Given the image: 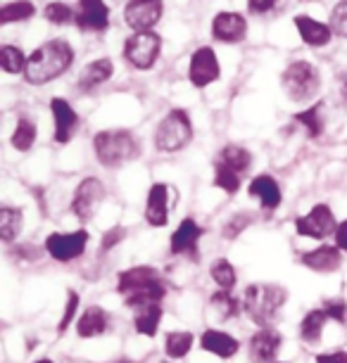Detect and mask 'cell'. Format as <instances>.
I'll use <instances>...</instances> for the list:
<instances>
[{"label": "cell", "mask_w": 347, "mask_h": 363, "mask_svg": "<svg viewBox=\"0 0 347 363\" xmlns=\"http://www.w3.org/2000/svg\"><path fill=\"white\" fill-rule=\"evenodd\" d=\"M74 62V50L72 45L62 38L45 40L43 45H38L36 50L29 55V65H26L24 79L31 86H43L48 81L62 77Z\"/></svg>", "instance_id": "obj_1"}, {"label": "cell", "mask_w": 347, "mask_h": 363, "mask_svg": "<svg viewBox=\"0 0 347 363\" xmlns=\"http://www.w3.org/2000/svg\"><path fill=\"white\" fill-rule=\"evenodd\" d=\"M117 290L124 297V304L136 306V309H143L148 304H160L167 294L165 280L150 266H133L128 271H121Z\"/></svg>", "instance_id": "obj_2"}, {"label": "cell", "mask_w": 347, "mask_h": 363, "mask_svg": "<svg viewBox=\"0 0 347 363\" xmlns=\"http://www.w3.org/2000/svg\"><path fill=\"white\" fill-rule=\"evenodd\" d=\"M95 157L107 169H117L121 164L141 157V143L138 138L126 131V128H110V131H100L93 138Z\"/></svg>", "instance_id": "obj_3"}, {"label": "cell", "mask_w": 347, "mask_h": 363, "mask_svg": "<svg viewBox=\"0 0 347 363\" xmlns=\"http://www.w3.org/2000/svg\"><path fill=\"white\" fill-rule=\"evenodd\" d=\"M288 301V292L278 285H250L245 290V311L248 316L255 320L257 325L262 328H269L271 320L276 318V313L281 311V306Z\"/></svg>", "instance_id": "obj_4"}, {"label": "cell", "mask_w": 347, "mask_h": 363, "mask_svg": "<svg viewBox=\"0 0 347 363\" xmlns=\"http://www.w3.org/2000/svg\"><path fill=\"white\" fill-rule=\"evenodd\" d=\"M193 140V121L186 109H172L165 119L160 121L158 133H155V147L160 152H181L188 143Z\"/></svg>", "instance_id": "obj_5"}, {"label": "cell", "mask_w": 347, "mask_h": 363, "mask_svg": "<svg viewBox=\"0 0 347 363\" xmlns=\"http://www.w3.org/2000/svg\"><path fill=\"white\" fill-rule=\"evenodd\" d=\"M319 69L307 60H295L285 67L283 77H281V84L288 93L290 100L295 102H307L316 95L319 91Z\"/></svg>", "instance_id": "obj_6"}, {"label": "cell", "mask_w": 347, "mask_h": 363, "mask_svg": "<svg viewBox=\"0 0 347 363\" xmlns=\"http://www.w3.org/2000/svg\"><path fill=\"white\" fill-rule=\"evenodd\" d=\"M162 50V38L155 31H138L124 43V57L133 69H153Z\"/></svg>", "instance_id": "obj_7"}, {"label": "cell", "mask_w": 347, "mask_h": 363, "mask_svg": "<svg viewBox=\"0 0 347 363\" xmlns=\"http://www.w3.org/2000/svg\"><path fill=\"white\" fill-rule=\"evenodd\" d=\"M103 200H105V186L98 181V178L88 176L79 183L77 190H74L72 211L81 218V221H88V218H93V214L98 211Z\"/></svg>", "instance_id": "obj_8"}, {"label": "cell", "mask_w": 347, "mask_h": 363, "mask_svg": "<svg viewBox=\"0 0 347 363\" xmlns=\"http://www.w3.org/2000/svg\"><path fill=\"white\" fill-rule=\"evenodd\" d=\"M88 245V233L86 230H74V233H53L45 240V250L55 262H72V259L81 257L86 252Z\"/></svg>", "instance_id": "obj_9"}, {"label": "cell", "mask_w": 347, "mask_h": 363, "mask_svg": "<svg viewBox=\"0 0 347 363\" xmlns=\"http://www.w3.org/2000/svg\"><path fill=\"white\" fill-rule=\"evenodd\" d=\"M165 3L162 0H128L124 8V22L131 29L138 31H153L155 24L162 19Z\"/></svg>", "instance_id": "obj_10"}, {"label": "cell", "mask_w": 347, "mask_h": 363, "mask_svg": "<svg viewBox=\"0 0 347 363\" xmlns=\"http://www.w3.org/2000/svg\"><path fill=\"white\" fill-rule=\"evenodd\" d=\"M336 216L329 204H314V209L309 211L307 216H300L295 221V230L304 238H314V240H324L329 238L331 233L336 235Z\"/></svg>", "instance_id": "obj_11"}, {"label": "cell", "mask_w": 347, "mask_h": 363, "mask_svg": "<svg viewBox=\"0 0 347 363\" xmlns=\"http://www.w3.org/2000/svg\"><path fill=\"white\" fill-rule=\"evenodd\" d=\"M221 74V67H219V60H216L214 50L209 45H202L197 48L190 57V67H188V79L190 84L195 88H205L209 84H214Z\"/></svg>", "instance_id": "obj_12"}, {"label": "cell", "mask_w": 347, "mask_h": 363, "mask_svg": "<svg viewBox=\"0 0 347 363\" xmlns=\"http://www.w3.org/2000/svg\"><path fill=\"white\" fill-rule=\"evenodd\" d=\"M74 22L81 31H105L110 26V8L105 0H79Z\"/></svg>", "instance_id": "obj_13"}, {"label": "cell", "mask_w": 347, "mask_h": 363, "mask_svg": "<svg viewBox=\"0 0 347 363\" xmlns=\"http://www.w3.org/2000/svg\"><path fill=\"white\" fill-rule=\"evenodd\" d=\"M212 36L221 43H241L248 36V19L241 12H219L212 19Z\"/></svg>", "instance_id": "obj_14"}, {"label": "cell", "mask_w": 347, "mask_h": 363, "mask_svg": "<svg viewBox=\"0 0 347 363\" xmlns=\"http://www.w3.org/2000/svg\"><path fill=\"white\" fill-rule=\"evenodd\" d=\"M167 218H169V186L167 183H155L145 200V221L148 225L162 228V225H167Z\"/></svg>", "instance_id": "obj_15"}, {"label": "cell", "mask_w": 347, "mask_h": 363, "mask_svg": "<svg viewBox=\"0 0 347 363\" xmlns=\"http://www.w3.org/2000/svg\"><path fill=\"white\" fill-rule=\"evenodd\" d=\"M53 119H55V140L57 143H70L74 131L79 126V116L72 109V105L65 98H53L50 100Z\"/></svg>", "instance_id": "obj_16"}, {"label": "cell", "mask_w": 347, "mask_h": 363, "mask_svg": "<svg viewBox=\"0 0 347 363\" xmlns=\"http://www.w3.org/2000/svg\"><path fill=\"white\" fill-rule=\"evenodd\" d=\"M202 235V228L197 225L193 218H183L179 228L172 235V255H183V257H195L197 255V240Z\"/></svg>", "instance_id": "obj_17"}, {"label": "cell", "mask_w": 347, "mask_h": 363, "mask_svg": "<svg viewBox=\"0 0 347 363\" xmlns=\"http://www.w3.org/2000/svg\"><path fill=\"white\" fill-rule=\"evenodd\" d=\"M278 349H281V335L274 328H262L250 340V354H253V359L257 363H271L276 359Z\"/></svg>", "instance_id": "obj_18"}, {"label": "cell", "mask_w": 347, "mask_h": 363, "mask_svg": "<svg viewBox=\"0 0 347 363\" xmlns=\"http://www.w3.org/2000/svg\"><path fill=\"white\" fill-rule=\"evenodd\" d=\"M295 26H297V33H300V38L307 45H312V48L329 45L331 38H333V29H331V26L324 24V22H316V19H312L309 15H297L295 17Z\"/></svg>", "instance_id": "obj_19"}, {"label": "cell", "mask_w": 347, "mask_h": 363, "mask_svg": "<svg viewBox=\"0 0 347 363\" xmlns=\"http://www.w3.org/2000/svg\"><path fill=\"white\" fill-rule=\"evenodd\" d=\"M250 195L262 202L264 211H276L278 204H281V200H283L281 186L276 183L274 176H267V174L253 178V183H250Z\"/></svg>", "instance_id": "obj_20"}, {"label": "cell", "mask_w": 347, "mask_h": 363, "mask_svg": "<svg viewBox=\"0 0 347 363\" xmlns=\"http://www.w3.org/2000/svg\"><path fill=\"white\" fill-rule=\"evenodd\" d=\"M340 262H343V259H340V250L331 247V245H321V247H316L312 252H304V255L300 257V264H304L307 269L319 271V273L338 271Z\"/></svg>", "instance_id": "obj_21"}, {"label": "cell", "mask_w": 347, "mask_h": 363, "mask_svg": "<svg viewBox=\"0 0 347 363\" xmlns=\"http://www.w3.org/2000/svg\"><path fill=\"white\" fill-rule=\"evenodd\" d=\"M200 345L205 352L219 356V359H231V356H236L238 349H241L233 335L221 333V330H205L200 337Z\"/></svg>", "instance_id": "obj_22"}, {"label": "cell", "mask_w": 347, "mask_h": 363, "mask_svg": "<svg viewBox=\"0 0 347 363\" xmlns=\"http://www.w3.org/2000/svg\"><path fill=\"white\" fill-rule=\"evenodd\" d=\"M112 72H114L112 60H107V57L95 60V62L86 65L84 69H81V74H79V88H81V91H93V88L103 86L105 81H110Z\"/></svg>", "instance_id": "obj_23"}, {"label": "cell", "mask_w": 347, "mask_h": 363, "mask_svg": "<svg viewBox=\"0 0 347 363\" xmlns=\"http://www.w3.org/2000/svg\"><path fill=\"white\" fill-rule=\"evenodd\" d=\"M107 325H110V318H107L105 309H100V306H88V309L81 313V318L77 323V333H79V337L91 340V337L103 335L107 330Z\"/></svg>", "instance_id": "obj_24"}, {"label": "cell", "mask_w": 347, "mask_h": 363, "mask_svg": "<svg viewBox=\"0 0 347 363\" xmlns=\"http://www.w3.org/2000/svg\"><path fill=\"white\" fill-rule=\"evenodd\" d=\"M22 209H15L10 204L0 209V238H3V242H15V238L22 230Z\"/></svg>", "instance_id": "obj_25"}, {"label": "cell", "mask_w": 347, "mask_h": 363, "mask_svg": "<svg viewBox=\"0 0 347 363\" xmlns=\"http://www.w3.org/2000/svg\"><path fill=\"white\" fill-rule=\"evenodd\" d=\"M162 323V306L160 304H148L138 309V316H136V330L145 337H155L158 328Z\"/></svg>", "instance_id": "obj_26"}, {"label": "cell", "mask_w": 347, "mask_h": 363, "mask_svg": "<svg viewBox=\"0 0 347 363\" xmlns=\"http://www.w3.org/2000/svg\"><path fill=\"white\" fill-rule=\"evenodd\" d=\"M326 311L324 309H312L307 316L302 318L300 323V337L307 342V345H316L319 337H321V330L326 325Z\"/></svg>", "instance_id": "obj_27"}, {"label": "cell", "mask_w": 347, "mask_h": 363, "mask_svg": "<svg viewBox=\"0 0 347 363\" xmlns=\"http://www.w3.org/2000/svg\"><path fill=\"white\" fill-rule=\"evenodd\" d=\"M219 162H224L228 169H233L236 174H241V176H243L245 171L250 169V164H253V155H250L245 147H238V145H226V147L221 150Z\"/></svg>", "instance_id": "obj_28"}, {"label": "cell", "mask_w": 347, "mask_h": 363, "mask_svg": "<svg viewBox=\"0 0 347 363\" xmlns=\"http://www.w3.org/2000/svg\"><path fill=\"white\" fill-rule=\"evenodd\" d=\"M36 15V8L29 0H15V3L3 5L0 10V24H12V22H26Z\"/></svg>", "instance_id": "obj_29"}, {"label": "cell", "mask_w": 347, "mask_h": 363, "mask_svg": "<svg viewBox=\"0 0 347 363\" xmlns=\"http://www.w3.org/2000/svg\"><path fill=\"white\" fill-rule=\"evenodd\" d=\"M214 186L221 188L224 193L236 195L241 190V174H236L233 169H228L226 164L216 160L214 164Z\"/></svg>", "instance_id": "obj_30"}, {"label": "cell", "mask_w": 347, "mask_h": 363, "mask_svg": "<svg viewBox=\"0 0 347 363\" xmlns=\"http://www.w3.org/2000/svg\"><path fill=\"white\" fill-rule=\"evenodd\" d=\"M321 109H324V105H321V102H316L314 107H309V109H304V112H297L295 114V121L307 128V133L312 135V138H319V135L324 133Z\"/></svg>", "instance_id": "obj_31"}, {"label": "cell", "mask_w": 347, "mask_h": 363, "mask_svg": "<svg viewBox=\"0 0 347 363\" xmlns=\"http://www.w3.org/2000/svg\"><path fill=\"white\" fill-rule=\"evenodd\" d=\"M0 62H3V69L8 72V74H19V72H26V65H29V60L24 57L22 48L3 45V48H0Z\"/></svg>", "instance_id": "obj_32"}, {"label": "cell", "mask_w": 347, "mask_h": 363, "mask_svg": "<svg viewBox=\"0 0 347 363\" xmlns=\"http://www.w3.org/2000/svg\"><path fill=\"white\" fill-rule=\"evenodd\" d=\"M33 140H36V126L22 116L15 126V133H12V147L19 150V152H29L33 147Z\"/></svg>", "instance_id": "obj_33"}, {"label": "cell", "mask_w": 347, "mask_h": 363, "mask_svg": "<svg viewBox=\"0 0 347 363\" xmlns=\"http://www.w3.org/2000/svg\"><path fill=\"white\" fill-rule=\"evenodd\" d=\"M190 347H193V335L190 333H169L167 335V342H165V352L167 356H172V359H183Z\"/></svg>", "instance_id": "obj_34"}, {"label": "cell", "mask_w": 347, "mask_h": 363, "mask_svg": "<svg viewBox=\"0 0 347 363\" xmlns=\"http://www.w3.org/2000/svg\"><path fill=\"white\" fill-rule=\"evenodd\" d=\"M212 306L216 311H219V316L221 318H236L238 316V311H241V304H238V299L231 294L228 290H219V292H214L212 294Z\"/></svg>", "instance_id": "obj_35"}, {"label": "cell", "mask_w": 347, "mask_h": 363, "mask_svg": "<svg viewBox=\"0 0 347 363\" xmlns=\"http://www.w3.org/2000/svg\"><path fill=\"white\" fill-rule=\"evenodd\" d=\"M212 278L221 290L231 292L236 285V269L226 262V259H216V262L212 264Z\"/></svg>", "instance_id": "obj_36"}, {"label": "cell", "mask_w": 347, "mask_h": 363, "mask_svg": "<svg viewBox=\"0 0 347 363\" xmlns=\"http://www.w3.org/2000/svg\"><path fill=\"white\" fill-rule=\"evenodd\" d=\"M43 15L45 19L50 24H57V26H62V24H72L74 22V10L70 8V5H65V3H50L48 8L43 10Z\"/></svg>", "instance_id": "obj_37"}, {"label": "cell", "mask_w": 347, "mask_h": 363, "mask_svg": "<svg viewBox=\"0 0 347 363\" xmlns=\"http://www.w3.org/2000/svg\"><path fill=\"white\" fill-rule=\"evenodd\" d=\"M329 26L333 29V33H336V36L347 38V0H340L336 8H333Z\"/></svg>", "instance_id": "obj_38"}, {"label": "cell", "mask_w": 347, "mask_h": 363, "mask_svg": "<svg viewBox=\"0 0 347 363\" xmlns=\"http://www.w3.org/2000/svg\"><path fill=\"white\" fill-rule=\"evenodd\" d=\"M321 309L326 311V316L333 318L336 323H347V304H345V299H326Z\"/></svg>", "instance_id": "obj_39"}, {"label": "cell", "mask_w": 347, "mask_h": 363, "mask_svg": "<svg viewBox=\"0 0 347 363\" xmlns=\"http://www.w3.org/2000/svg\"><path fill=\"white\" fill-rule=\"evenodd\" d=\"M77 309H79V294L74 292V290H70V294H67V309H65V316H62V320H60V328H57L60 333H65L67 328H70V325L74 323V313H77Z\"/></svg>", "instance_id": "obj_40"}, {"label": "cell", "mask_w": 347, "mask_h": 363, "mask_svg": "<svg viewBox=\"0 0 347 363\" xmlns=\"http://www.w3.org/2000/svg\"><path fill=\"white\" fill-rule=\"evenodd\" d=\"M253 223V216L250 214H236L231 221L226 223V228H224V238H238V233H241L243 228H248V225Z\"/></svg>", "instance_id": "obj_41"}, {"label": "cell", "mask_w": 347, "mask_h": 363, "mask_svg": "<svg viewBox=\"0 0 347 363\" xmlns=\"http://www.w3.org/2000/svg\"><path fill=\"white\" fill-rule=\"evenodd\" d=\"M124 235H126V230L121 228V225H114V228L107 230V233H105V238H103V252L112 250L114 245H119L121 240H124Z\"/></svg>", "instance_id": "obj_42"}, {"label": "cell", "mask_w": 347, "mask_h": 363, "mask_svg": "<svg viewBox=\"0 0 347 363\" xmlns=\"http://www.w3.org/2000/svg\"><path fill=\"white\" fill-rule=\"evenodd\" d=\"M278 5V0H248V10L255 15H267Z\"/></svg>", "instance_id": "obj_43"}, {"label": "cell", "mask_w": 347, "mask_h": 363, "mask_svg": "<svg viewBox=\"0 0 347 363\" xmlns=\"http://www.w3.org/2000/svg\"><path fill=\"white\" fill-rule=\"evenodd\" d=\"M316 363H347V352H329V354H319Z\"/></svg>", "instance_id": "obj_44"}, {"label": "cell", "mask_w": 347, "mask_h": 363, "mask_svg": "<svg viewBox=\"0 0 347 363\" xmlns=\"http://www.w3.org/2000/svg\"><path fill=\"white\" fill-rule=\"evenodd\" d=\"M336 247L347 252V218L343 223H338V228H336Z\"/></svg>", "instance_id": "obj_45"}, {"label": "cell", "mask_w": 347, "mask_h": 363, "mask_svg": "<svg viewBox=\"0 0 347 363\" xmlns=\"http://www.w3.org/2000/svg\"><path fill=\"white\" fill-rule=\"evenodd\" d=\"M340 95L347 100V72L343 74V79H340Z\"/></svg>", "instance_id": "obj_46"}, {"label": "cell", "mask_w": 347, "mask_h": 363, "mask_svg": "<svg viewBox=\"0 0 347 363\" xmlns=\"http://www.w3.org/2000/svg\"><path fill=\"white\" fill-rule=\"evenodd\" d=\"M117 363H133V361H128V359H119Z\"/></svg>", "instance_id": "obj_47"}, {"label": "cell", "mask_w": 347, "mask_h": 363, "mask_svg": "<svg viewBox=\"0 0 347 363\" xmlns=\"http://www.w3.org/2000/svg\"><path fill=\"white\" fill-rule=\"evenodd\" d=\"M36 363H53V361H48V359H40V361H36Z\"/></svg>", "instance_id": "obj_48"}, {"label": "cell", "mask_w": 347, "mask_h": 363, "mask_svg": "<svg viewBox=\"0 0 347 363\" xmlns=\"http://www.w3.org/2000/svg\"><path fill=\"white\" fill-rule=\"evenodd\" d=\"M162 363H172V361H162Z\"/></svg>", "instance_id": "obj_49"}]
</instances>
